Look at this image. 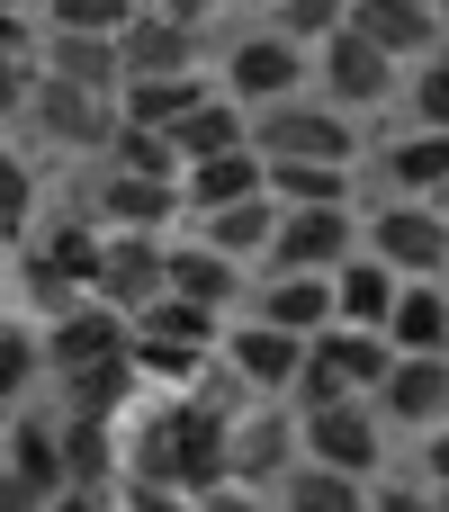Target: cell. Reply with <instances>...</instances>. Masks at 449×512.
Returning <instances> with one entry per match:
<instances>
[{"label": "cell", "mask_w": 449, "mask_h": 512, "mask_svg": "<svg viewBox=\"0 0 449 512\" xmlns=\"http://www.w3.org/2000/svg\"><path fill=\"white\" fill-rule=\"evenodd\" d=\"M297 450H306V468H333V477H378V459H387V423H378V405L369 396H342V405H315V414H297Z\"/></svg>", "instance_id": "3957f363"}, {"label": "cell", "mask_w": 449, "mask_h": 512, "mask_svg": "<svg viewBox=\"0 0 449 512\" xmlns=\"http://www.w3.org/2000/svg\"><path fill=\"white\" fill-rule=\"evenodd\" d=\"M432 504H441V512H449V486H432Z\"/></svg>", "instance_id": "bcb514c9"}, {"label": "cell", "mask_w": 449, "mask_h": 512, "mask_svg": "<svg viewBox=\"0 0 449 512\" xmlns=\"http://www.w3.org/2000/svg\"><path fill=\"white\" fill-rule=\"evenodd\" d=\"M36 378H45V333L9 315V324H0V405H18Z\"/></svg>", "instance_id": "1f68e13d"}, {"label": "cell", "mask_w": 449, "mask_h": 512, "mask_svg": "<svg viewBox=\"0 0 449 512\" xmlns=\"http://www.w3.org/2000/svg\"><path fill=\"white\" fill-rule=\"evenodd\" d=\"M198 99H216V81H207V72H180V81H126V90H117V117H126V126H162V135H171Z\"/></svg>", "instance_id": "4316f807"}, {"label": "cell", "mask_w": 449, "mask_h": 512, "mask_svg": "<svg viewBox=\"0 0 449 512\" xmlns=\"http://www.w3.org/2000/svg\"><path fill=\"white\" fill-rule=\"evenodd\" d=\"M351 36L378 45L387 63H405V54H441V18H432V0H351Z\"/></svg>", "instance_id": "2e32d148"}, {"label": "cell", "mask_w": 449, "mask_h": 512, "mask_svg": "<svg viewBox=\"0 0 449 512\" xmlns=\"http://www.w3.org/2000/svg\"><path fill=\"white\" fill-rule=\"evenodd\" d=\"M432 18H441V45H449V0H432Z\"/></svg>", "instance_id": "f6af8a7d"}, {"label": "cell", "mask_w": 449, "mask_h": 512, "mask_svg": "<svg viewBox=\"0 0 449 512\" xmlns=\"http://www.w3.org/2000/svg\"><path fill=\"white\" fill-rule=\"evenodd\" d=\"M162 297H189V306L225 315V306L243 297V261H225V252H207V243L189 234V243H171V261H162Z\"/></svg>", "instance_id": "ffe728a7"}, {"label": "cell", "mask_w": 449, "mask_h": 512, "mask_svg": "<svg viewBox=\"0 0 449 512\" xmlns=\"http://www.w3.org/2000/svg\"><path fill=\"white\" fill-rule=\"evenodd\" d=\"M153 9H162V18H180V27H198V36H207V27H216V18H225V9H234V0H153Z\"/></svg>", "instance_id": "f35d334b"}, {"label": "cell", "mask_w": 449, "mask_h": 512, "mask_svg": "<svg viewBox=\"0 0 449 512\" xmlns=\"http://www.w3.org/2000/svg\"><path fill=\"white\" fill-rule=\"evenodd\" d=\"M306 72H315V54H306V45H288L279 27H252V36H234V45H225V99H234L243 117H261V108L297 99V90H306Z\"/></svg>", "instance_id": "277c9868"}, {"label": "cell", "mask_w": 449, "mask_h": 512, "mask_svg": "<svg viewBox=\"0 0 449 512\" xmlns=\"http://www.w3.org/2000/svg\"><path fill=\"white\" fill-rule=\"evenodd\" d=\"M45 512H108V495H81V486H63V495H45Z\"/></svg>", "instance_id": "ee69618b"}, {"label": "cell", "mask_w": 449, "mask_h": 512, "mask_svg": "<svg viewBox=\"0 0 449 512\" xmlns=\"http://www.w3.org/2000/svg\"><path fill=\"white\" fill-rule=\"evenodd\" d=\"M243 198H270V162H261L252 144L180 171V207H189V216H216V207H243Z\"/></svg>", "instance_id": "e0dca14e"}, {"label": "cell", "mask_w": 449, "mask_h": 512, "mask_svg": "<svg viewBox=\"0 0 449 512\" xmlns=\"http://www.w3.org/2000/svg\"><path fill=\"white\" fill-rule=\"evenodd\" d=\"M315 72H324V99H333V108H378V99L396 90V63H387L378 45H360L351 27H342L333 45H315Z\"/></svg>", "instance_id": "5bb4252c"}, {"label": "cell", "mask_w": 449, "mask_h": 512, "mask_svg": "<svg viewBox=\"0 0 449 512\" xmlns=\"http://www.w3.org/2000/svg\"><path fill=\"white\" fill-rule=\"evenodd\" d=\"M252 153H261V162H342V171H351L360 126H351L333 99H279V108L252 117Z\"/></svg>", "instance_id": "7a4b0ae2"}, {"label": "cell", "mask_w": 449, "mask_h": 512, "mask_svg": "<svg viewBox=\"0 0 449 512\" xmlns=\"http://www.w3.org/2000/svg\"><path fill=\"white\" fill-rule=\"evenodd\" d=\"M270 234H279V198H243V207L198 216V243L225 261H270Z\"/></svg>", "instance_id": "484cf974"}, {"label": "cell", "mask_w": 449, "mask_h": 512, "mask_svg": "<svg viewBox=\"0 0 449 512\" xmlns=\"http://www.w3.org/2000/svg\"><path fill=\"white\" fill-rule=\"evenodd\" d=\"M36 72H54V81H72V90H99V99L126 90L117 36H45V45H36Z\"/></svg>", "instance_id": "44dd1931"}, {"label": "cell", "mask_w": 449, "mask_h": 512, "mask_svg": "<svg viewBox=\"0 0 449 512\" xmlns=\"http://www.w3.org/2000/svg\"><path fill=\"white\" fill-rule=\"evenodd\" d=\"M108 171H135V180H180V144H171L162 126H126V117H117Z\"/></svg>", "instance_id": "f546056e"}, {"label": "cell", "mask_w": 449, "mask_h": 512, "mask_svg": "<svg viewBox=\"0 0 449 512\" xmlns=\"http://www.w3.org/2000/svg\"><path fill=\"white\" fill-rule=\"evenodd\" d=\"M378 423H405V432H441L449 423V360H396L378 378Z\"/></svg>", "instance_id": "4fadbf2b"}, {"label": "cell", "mask_w": 449, "mask_h": 512, "mask_svg": "<svg viewBox=\"0 0 449 512\" xmlns=\"http://www.w3.org/2000/svg\"><path fill=\"white\" fill-rule=\"evenodd\" d=\"M441 288H449V270H441Z\"/></svg>", "instance_id": "816d5d0a"}, {"label": "cell", "mask_w": 449, "mask_h": 512, "mask_svg": "<svg viewBox=\"0 0 449 512\" xmlns=\"http://www.w3.org/2000/svg\"><path fill=\"white\" fill-rule=\"evenodd\" d=\"M387 189H396V198L441 207V198H449V135H432V126H405V135L387 144Z\"/></svg>", "instance_id": "cb8c5ba5"}, {"label": "cell", "mask_w": 449, "mask_h": 512, "mask_svg": "<svg viewBox=\"0 0 449 512\" xmlns=\"http://www.w3.org/2000/svg\"><path fill=\"white\" fill-rule=\"evenodd\" d=\"M135 18V0H45V36H126Z\"/></svg>", "instance_id": "4dcf8cb0"}, {"label": "cell", "mask_w": 449, "mask_h": 512, "mask_svg": "<svg viewBox=\"0 0 449 512\" xmlns=\"http://www.w3.org/2000/svg\"><path fill=\"white\" fill-rule=\"evenodd\" d=\"M117 477H126V441H117V423H81V414H63V486L108 495Z\"/></svg>", "instance_id": "d4e9b609"}, {"label": "cell", "mask_w": 449, "mask_h": 512, "mask_svg": "<svg viewBox=\"0 0 449 512\" xmlns=\"http://www.w3.org/2000/svg\"><path fill=\"white\" fill-rule=\"evenodd\" d=\"M288 468H306V450H297V423H288V405H243L234 414V441H225V486H288Z\"/></svg>", "instance_id": "ba28073f"}, {"label": "cell", "mask_w": 449, "mask_h": 512, "mask_svg": "<svg viewBox=\"0 0 449 512\" xmlns=\"http://www.w3.org/2000/svg\"><path fill=\"white\" fill-rule=\"evenodd\" d=\"M414 126H432V135H449V54H423V72H414Z\"/></svg>", "instance_id": "d590c367"}, {"label": "cell", "mask_w": 449, "mask_h": 512, "mask_svg": "<svg viewBox=\"0 0 449 512\" xmlns=\"http://www.w3.org/2000/svg\"><path fill=\"white\" fill-rule=\"evenodd\" d=\"M162 261H171L162 234H99V279H90V297L135 324V315L162 297Z\"/></svg>", "instance_id": "8fae6325"}, {"label": "cell", "mask_w": 449, "mask_h": 512, "mask_svg": "<svg viewBox=\"0 0 449 512\" xmlns=\"http://www.w3.org/2000/svg\"><path fill=\"white\" fill-rule=\"evenodd\" d=\"M270 198L279 207H342L351 198V171L342 162H270Z\"/></svg>", "instance_id": "f1b7e54d"}, {"label": "cell", "mask_w": 449, "mask_h": 512, "mask_svg": "<svg viewBox=\"0 0 449 512\" xmlns=\"http://www.w3.org/2000/svg\"><path fill=\"white\" fill-rule=\"evenodd\" d=\"M171 216H180V180H135V171H108L90 207L99 234H162Z\"/></svg>", "instance_id": "9a60e30c"}, {"label": "cell", "mask_w": 449, "mask_h": 512, "mask_svg": "<svg viewBox=\"0 0 449 512\" xmlns=\"http://www.w3.org/2000/svg\"><path fill=\"white\" fill-rule=\"evenodd\" d=\"M396 270L387 261H369V252H351L342 270H333V324H351V333H387V315H396Z\"/></svg>", "instance_id": "7402d4cb"}, {"label": "cell", "mask_w": 449, "mask_h": 512, "mask_svg": "<svg viewBox=\"0 0 449 512\" xmlns=\"http://www.w3.org/2000/svg\"><path fill=\"white\" fill-rule=\"evenodd\" d=\"M0 512H45V495H36L27 477H9V468H0Z\"/></svg>", "instance_id": "7bdbcfd3"}, {"label": "cell", "mask_w": 449, "mask_h": 512, "mask_svg": "<svg viewBox=\"0 0 449 512\" xmlns=\"http://www.w3.org/2000/svg\"><path fill=\"white\" fill-rule=\"evenodd\" d=\"M360 243H369V261H387L396 279H441L449 270V216L423 207V198H387Z\"/></svg>", "instance_id": "8992f818"}, {"label": "cell", "mask_w": 449, "mask_h": 512, "mask_svg": "<svg viewBox=\"0 0 449 512\" xmlns=\"http://www.w3.org/2000/svg\"><path fill=\"white\" fill-rule=\"evenodd\" d=\"M0 252H9V234H0Z\"/></svg>", "instance_id": "f907efd6"}, {"label": "cell", "mask_w": 449, "mask_h": 512, "mask_svg": "<svg viewBox=\"0 0 449 512\" xmlns=\"http://www.w3.org/2000/svg\"><path fill=\"white\" fill-rule=\"evenodd\" d=\"M216 360H225L234 396H252V405H288V387H297V369H306V342L252 315V324H225Z\"/></svg>", "instance_id": "5b68a950"}, {"label": "cell", "mask_w": 449, "mask_h": 512, "mask_svg": "<svg viewBox=\"0 0 449 512\" xmlns=\"http://www.w3.org/2000/svg\"><path fill=\"white\" fill-rule=\"evenodd\" d=\"M198 512H270V495H252V486H216V495H198Z\"/></svg>", "instance_id": "60d3db41"}, {"label": "cell", "mask_w": 449, "mask_h": 512, "mask_svg": "<svg viewBox=\"0 0 449 512\" xmlns=\"http://www.w3.org/2000/svg\"><path fill=\"white\" fill-rule=\"evenodd\" d=\"M270 27H279L288 45H306V54H315V45H333V36L351 27V0H279V9H270Z\"/></svg>", "instance_id": "d6a6232c"}, {"label": "cell", "mask_w": 449, "mask_h": 512, "mask_svg": "<svg viewBox=\"0 0 449 512\" xmlns=\"http://www.w3.org/2000/svg\"><path fill=\"white\" fill-rule=\"evenodd\" d=\"M387 369H396V342H387V333H351V324H333V333L306 342V369H297L288 405L315 414V405H342V396H378Z\"/></svg>", "instance_id": "6da1fadb"}, {"label": "cell", "mask_w": 449, "mask_h": 512, "mask_svg": "<svg viewBox=\"0 0 449 512\" xmlns=\"http://www.w3.org/2000/svg\"><path fill=\"white\" fill-rule=\"evenodd\" d=\"M387 342H396V360H449V288L441 279H405L396 288Z\"/></svg>", "instance_id": "d6986e66"}, {"label": "cell", "mask_w": 449, "mask_h": 512, "mask_svg": "<svg viewBox=\"0 0 449 512\" xmlns=\"http://www.w3.org/2000/svg\"><path fill=\"white\" fill-rule=\"evenodd\" d=\"M288 512H369V486L333 468H288Z\"/></svg>", "instance_id": "836d02e7"}, {"label": "cell", "mask_w": 449, "mask_h": 512, "mask_svg": "<svg viewBox=\"0 0 449 512\" xmlns=\"http://www.w3.org/2000/svg\"><path fill=\"white\" fill-rule=\"evenodd\" d=\"M0 324H9V315H0Z\"/></svg>", "instance_id": "db71d44e"}, {"label": "cell", "mask_w": 449, "mask_h": 512, "mask_svg": "<svg viewBox=\"0 0 449 512\" xmlns=\"http://www.w3.org/2000/svg\"><path fill=\"white\" fill-rule=\"evenodd\" d=\"M0 9H27V0H0Z\"/></svg>", "instance_id": "7dc6e473"}, {"label": "cell", "mask_w": 449, "mask_h": 512, "mask_svg": "<svg viewBox=\"0 0 449 512\" xmlns=\"http://www.w3.org/2000/svg\"><path fill=\"white\" fill-rule=\"evenodd\" d=\"M135 9H153V0H135Z\"/></svg>", "instance_id": "681fc988"}, {"label": "cell", "mask_w": 449, "mask_h": 512, "mask_svg": "<svg viewBox=\"0 0 449 512\" xmlns=\"http://www.w3.org/2000/svg\"><path fill=\"white\" fill-rule=\"evenodd\" d=\"M252 315L279 324V333H297V342H315V333H333V279H315V270H270L261 297H252Z\"/></svg>", "instance_id": "ac0fdd59"}, {"label": "cell", "mask_w": 449, "mask_h": 512, "mask_svg": "<svg viewBox=\"0 0 449 512\" xmlns=\"http://www.w3.org/2000/svg\"><path fill=\"white\" fill-rule=\"evenodd\" d=\"M36 99V54H0V126H18Z\"/></svg>", "instance_id": "8d00e7d4"}, {"label": "cell", "mask_w": 449, "mask_h": 512, "mask_svg": "<svg viewBox=\"0 0 449 512\" xmlns=\"http://www.w3.org/2000/svg\"><path fill=\"white\" fill-rule=\"evenodd\" d=\"M423 486H449V423L423 432Z\"/></svg>", "instance_id": "b9f144b4"}, {"label": "cell", "mask_w": 449, "mask_h": 512, "mask_svg": "<svg viewBox=\"0 0 449 512\" xmlns=\"http://www.w3.org/2000/svg\"><path fill=\"white\" fill-rule=\"evenodd\" d=\"M27 225H36V162L18 144H0V234L18 243Z\"/></svg>", "instance_id": "e575fe53"}, {"label": "cell", "mask_w": 449, "mask_h": 512, "mask_svg": "<svg viewBox=\"0 0 449 512\" xmlns=\"http://www.w3.org/2000/svg\"><path fill=\"white\" fill-rule=\"evenodd\" d=\"M369 512H441L423 486H369Z\"/></svg>", "instance_id": "ab89813d"}, {"label": "cell", "mask_w": 449, "mask_h": 512, "mask_svg": "<svg viewBox=\"0 0 449 512\" xmlns=\"http://www.w3.org/2000/svg\"><path fill=\"white\" fill-rule=\"evenodd\" d=\"M171 144H180V171H189V162H216V153H243V144H252V117H243L234 99H198V108L171 126Z\"/></svg>", "instance_id": "83f0119b"}, {"label": "cell", "mask_w": 449, "mask_h": 512, "mask_svg": "<svg viewBox=\"0 0 449 512\" xmlns=\"http://www.w3.org/2000/svg\"><path fill=\"white\" fill-rule=\"evenodd\" d=\"M117 504L126 512H198L189 495H171V486H117Z\"/></svg>", "instance_id": "74e56055"}, {"label": "cell", "mask_w": 449, "mask_h": 512, "mask_svg": "<svg viewBox=\"0 0 449 512\" xmlns=\"http://www.w3.org/2000/svg\"><path fill=\"white\" fill-rule=\"evenodd\" d=\"M252 9H279V0H252Z\"/></svg>", "instance_id": "c3c4849f"}, {"label": "cell", "mask_w": 449, "mask_h": 512, "mask_svg": "<svg viewBox=\"0 0 449 512\" xmlns=\"http://www.w3.org/2000/svg\"><path fill=\"white\" fill-rule=\"evenodd\" d=\"M126 342H135V324H126L117 306L81 297V306H63V315L45 324V378H81V369H108V360H126Z\"/></svg>", "instance_id": "30bf717a"}, {"label": "cell", "mask_w": 449, "mask_h": 512, "mask_svg": "<svg viewBox=\"0 0 449 512\" xmlns=\"http://www.w3.org/2000/svg\"><path fill=\"white\" fill-rule=\"evenodd\" d=\"M117 54H126V81H180V72H207V36L180 27V18H162V9H144V18L117 36Z\"/></svg>", "instance_id": "7c38bea8"}, {"label": "cell", "mask_w": 449, "mask_h": 512, "mask_svg": "<svg viewBox=\"0 0 449 512\" xmlns=\"http://www.w3.org/2000/svg\"><path fill=\"white\" fill-rule=\"evenodd\" d=\"M18 126H36L54 153H108V144H117V99H99V90H72V81L36 72V99H27V117H18Z\"/></svg>", "instance_id": "52a82bcc"}, {"label": "cell", "mask_w": 449, "mask_h": 512, "mask_svg": "<svg viewBox=\"0 0 449 512\" xmlns=\"http://www.w3.org/2000/svg\"><path fill=\"white\" fill-rule=\"evenodd\" d=\"M0 468L27 477L36 495H63V414H18L0 432Z\"/></svg>", "instance_id": "603a6c76"}, {"label": "cell", "mask_w": 449, "mask_h": 512, "mask_svg": "<svg viewBox=\"0 0 449 512\" xmlns=\"http://www.w3.org/2000/svg\"><path fill=\"white\" fill-rule=\"evenodd\" d=\"M441 216H449V198H441Z\"/></svg>", "instance_id": "f5cc1de1"}, {"label": "cell", "mask_w": 449, "mask_h": 512, "mask_svg": "<svg viewBox=\"0 0 449 512\" xmlns=\"http://www.w3.org/2000/svg\"><path fill=\"white\" fill-rule=\"evenodd\" d=\"M351 252H360V216H351V207H279L270 270H315V279H333Z\"/></svg>", "instance_id": "9c48e42d"}]
</instances>
